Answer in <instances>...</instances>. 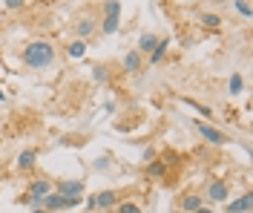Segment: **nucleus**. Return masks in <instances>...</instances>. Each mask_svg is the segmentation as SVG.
<instances>
[{
    "mask_svg": "<svg viewBox=\"0 0 253 213\" xmlns=\"http://www.w3.org/2000/svg\"><path fill=\"white\" fill-rule=\"evenodd\" d=\"M55 58H58V49H55V43L52 41H32L26 43L23 49H20V61L23 66H29L35 72H41V69H49V66L55 64Z\"/></svg>",
    "mask_w": 253,
    "mask_h": 213,
    "instance_id": "nucleus-1",
    "label": "nucleus"
},
{
    "mask_svg": "<svg viewBox=\"0 0 253 213\" xmlns=\"http://www.w3.org/2000/svg\"><path fill=\"white\" fill-rule=\"evenodd\" d=\"M190 127L199 132L207 144H213V147H224V144H230V135H227V132H221L219 127H213L210 121H193Z\"/></svg>",
    "mask_w": 253,
    "mask_h": 213,
    "instance_id": "nucleus-2",
    "label": "nucleus"
},
{
    "mask_svg": "<svg viewBox=\"0 0 253 213\" xmlns=\"http://www.w3.org/2000/svg\"><path fill=\"white\" fill-rule=\"evenodd\" d=\"M98 23H101V17L98 15H84L75 20V29H72V35H75V41H89L95 32H98Z\"/></svg>",
    "mask_w": 253,
    "mask_h": 213,
    "instance_id": "nucleus-3",
    "label": "nucleus"
},
{
    "mask_svg": "<svg viewBox=\"0 0 253 213\" xmlns=\"http://www.w3.org/2000/svg\"><path fill=\"white\" fill-rule=\"evenodd\" d=\"M227 196H230L227 181H224V179H210L202 199H210V205H224V202H227Z\"/></svg>",
    "mask_w": 253,
    "mask_h": 213,
    "instance_id": "nucleus-4",
    "label": "nucleus"
},
{
    "mask_svg": "<svg viewBox=\"0 0 253 213\" xmlns=\"http://www.w3.org/2000/svg\"><path fill=\"white\" fill-rule=\"evenodd\" d=\"M52 190L58 193V196H84V181L81 179H61L52 184Z\"/></svg>",
    "mask_w": 253,
    "mask_h": 213,
    "instance_id": "nucleus-5",
    "label": "nucleus"
},
{
    "mask_svg": "<svg viewBox=\"0 0 253 213\" xmlns=\"http://www.w3.org/2000/svg\"><path fill=\"white\" fill-rule=\"evenodd\" d=\"M52 184H55V181L49 179V176H38V179H29V184H26V196L46 199L49 193H52Z\"/></svg>",
    "mask_w": 253,
    "mask_h": 213,
    "instance_id": "nucleus-6",
    "label": "nucleus"
},
{
    "mask_svg": "<svg viewBox=\"0 0 253 213\" xmlns=\"http://www.w3.org/2000/svg\"><path fill=\"white\" fill-rule=\"evenodd\" d=\"M92 202H95V211H112L121 199H118V190H101V193L92 196Z\"/></svg>",
    "mask_w": 253,
    "mask_h": 213,
    "instance_id": "nucleus-7",
    "label": "nucleus"
},
{
    "mask_svg": "<svg viewBox=\"0 0 253 213\" xmlns=\"http://www.w3.org/2000/svg\"><path fill=\"white\" fill-rule=\"evenodd\" d=\"M202 205H205L202 193H184V196L178 199V211L181 213H196Z\"/></svg>",
    "mask_w": 253,
    "mask_h": 213,
    "instance_id": "nucleus-8",
    "label": "nucleus"
},
{
    "mask_svg": "<svg viewBox=\"0 0 253 213\" xmlns=\"http://www.w3.org/2000/svg\"><path fill=\"white\" fill-rule=\"evenodd\" d=\"M167 170H170V167H167L164 159H153V162L144 164V176H147V179H164Z\"/></svg>",
    "mask_w": 253,
    "mask_h": 213,
    "instance_id": "nucleus-9",
    "label": "nucleus"
},
{
    "mask_svg": "<svg viewBox=\"0 0 253 213\" xmlns=\"http://www.w3.org/2000/svg\"><path fill=\"white\" fill-rule=\"evenodd\" d=\"M251 202H253V193H242L233 202H224V211L227 213H248L251 211Z\"/></svg>",
    "mask_w": 253,
    "mask_h": 213,
    "instance_id": "nucleus-10",
    "label": "nucleus"
},
{
    "mask_svg": "<svg viewBox=\"0 0 253 213\" xmlns=\"http://www.w3.org/2000/svg\"><path fill=\"white\" fill-rule=\"evenodd\" d=\"M35 164H38V150H35V147L23 150V153L17 156V170H23V173H32V170H35Z\"/></svg>",
    "mask_w": 253,
    "mask_h": 213,
    "instance_id": "nucleus-11",
    "label": "nucleus"
},
{
    "mask_svg": "<svg viewBox=\"0 0 253 213\" xmlns=\"http://www.w3.org/2000/svg\"><path fill=\"white\" fill-rule=\"evenodd\" d=\"M43 211L46 213H58V211H66V196H58L55 190L43 199Z\"/></svg>",
    "mask_w": 253,
    "mask_h": 213,
    "instance_id": "nucleus-12",
    "label": "nucleus"
},
{
    "mask_svg": "<svg viewBox=\"0 0 253 213\" xmlns=\"http://www.w3.org/2000/svg\"><path fill=\"white\" fill-rule=\"evenodd\" d=\"M118 26H121V15H107V17H101L98 32L101 35H115L118 32Z\"/></svg>",
    "mask_w": 253,
    "mask_h": 213,
    "instance_id": "nucleus-13",
    "label": "nucleus"
},
{
    "mask_svg": "<svg viewBox=\"0 0 253 213\" xmlns=\"http://www.w3.org/2000/svg\"><path fill=\"white\" fill-rule=\"evenodd\" d=\"M167 49H170V38H164V41H158L156 43V49L150 52V58H147V64H161L164 61V55H167Z\"/></svg>",
    "mask_w": 253,
    "mask_h": 213,
    "instance_id": "nucleus-14",
    "label": "nucleus"
},
{
    "mask_svg": "<svg viewBox=\"0 0 253 213\" xmlns=\"http://www.w3.org/2000/svg\"><path fill=\"white\" fill-rule=\"evenodd\" d=\"M161 41V38H156V35H150V32H144L141 38H138V55H150V52L156 49V43Z\"/></svg>",
    "mask_w": 253,
    "mask_h": 213,
    "instance_id": "nucleus-15",
    "label": "nucleus"
},
{
    "mask_svg": "<svg viewBox=\"0 0 253 213\" xmlns=\"http://www.w3.org/2000/svg\"><path fill=\"white\" fill-rule=\"evenodd\" d=\"M141 69V55L132 49V52H126L124 55V72H138Z\"/></svg>",
    "mask_w": 253,
    "mask_h": 213,
    "instance_id": "nucleus-16",
    "label": "nucleus"
},
{
    "mask_svg": "<svg viewBox=\"0 0 253 213\" xmlns=\"http://www.w3.org/2000/svg\"><path fill=\"white\" fill-rule=\"evenodd\" d=\"M110 75H112V69H110L107 64L92 66V81H95V84H107V81H110Z\"/></svg>",
    "mask_w": 253,
    "mask_h": 213,
    "instance_id": "nucleus-17",
    "label": "nucleus"
},
{
    "mask_svg": "<svg viewBox=\"0 0 253 213\" xmlns=\"http://www.w3.org/2000/svg\"><path fill=\"white\" fill-rule=\"evenodd\" d=\"M199 20H202V26H207V29H219L221 26V17L216 15V12H202Z\"/></svg>",
    "mask_w": 253,
    "mask_h": 213,
    "instance_id": "nucleus-18",
    "label": "nucleus"
},
{
    "mask_svg": "<svg viewBox=\"0 0 253 213\" xmlns=\"http://www.w3.org/2000/svg\"><path fill=\"white\" fill-rule=\"evenodd\" d=\"M184 104H187V107H193L199 115H205L207 121H213V110H210L207 104H199V101H193V98H184Z\"/></svg>",
    "mask_w": 253,
    "mask_h": 213,
    "instance_id": "nucleus-19",
    "label": "nucleus"
},
{
    "mask_svg": "<svg viewBox=\"0 0 253 213\" xmlns=\"http://www.w3.org/2000/svg\"><path fill=\"white\" fill-rule=\"evenodd\" d=\"M107 15H121V3H118V0H107V3H101V15L98 17H107Z\"/></svg>",
    "mask_w": 253,
    "mask_h": 213,
    "instance_id": "nucleus-20",
    "label": "nucleus"
},
{
    "mask_svg": "<svg viewBox=\"0 0 253 213\" xmlns=\"http://www.w3.org/2000/svg\"><path fill=\"white\" fill-rule=\"evenodd\" d=\"M84 52H86V43H84V41H72V43L66 46V55H69V58H84Z\"/></svg>",
    "mask_w": 253,
    "mask_h": 213,
    "instance_id": "nucleus-21",
    "label": "nucleus"
},
{
    "mask_svg": "<svg viewBox=\"0 0 253 213\" xmlns=\"http://www.w3.org/2000/svg\"><path fill=\"white\" fill-rule=\"evenodd\" d=\"M242 89H245V78H242V75H230V81H227V92H230V95H239Z\"/></svg>",
    "mask_w": 253,
    "mask_h": 213,
    "instance_id": "nucleus-22",
    "label": "nucleus"
},
{
    "mask_svg": "<svg viewBox=\"0 0 253 213\" xmlns=\"http://www.w3.org/2000/svg\"><path fill=\"white\" fill-rule=\"evenodd\" d=\"M115 208H118V213H141V205H135V202H118Z\"/></svg>",
    "mask_w": 253,
    "mask_h": 213,
    "instance_id": "nucleus-23",
    "label": "nucleus"
},
{
    "mask_svg": "<svg viewBox=\"0 0 253 213\" xmlns=\"http://www.w3.org/2000/svg\"><path fill=\"white\" fill-rule=\"evenodd\" d=\"M233 9H236L242 17H251L253 15V12H251L253 6H251V3H245V0H236V3H233Z\"/></svg>",
    "mask_w": 253,
    "mask_h": 213,
    "instance_id": "nucleus-24",
    "label": "nucleus"
},
{
    "mask_svg": "<svg viewBox=\"0 0 253 213\" xmlns=\"http://www.w3.org/2000/svg\"><path fill=\"white\" fill-rule=\"evenodd\" d=\"M3 9H9V12H17V9H26V0H6V3H3Z\"/></svg>",
    "mask_w": 253,
    "mask_h": 213,
    "instance_id": "nucleus-25",
    "label": "nucleus"
},
{
    "mask_svg": "<svg viewBox=\"0 0 253 213\" xmlns=\"http://www.w3.org/2000/svg\"><path fill=\"white\" fill-rule=\"evenodd\" d=\"M153 159H156V150L147 147V150H144V162H153Z\"/></svg>",
    "mask_w": 253,
    "mask_h": 213,
    "instance_id": "nucleus-26",
    "label": "nucleus"
},
{
    "mask_svg": "<svg viewBox=\"0 0 253 213\" xmlns=\"http://www.w3.org/2000/svg\"><path fill=\"white\" fill-rule=\"evenodd\" d=\"M196 213H213V211H210L207 205H202V208H199V211H196Z\"/></svg>",
    "mask_w": 253,
    "mask_h": 213,
    "instance_id": "nucleus-27",
    "label": "nucleus"
},
{
    "mask_svg": "<svg viewBox=\"0 0 253 213\" xmlns=\"http://www.w3.org/2000/svg\"><path fill=\"white\" fill-rule=\"evenodd\" d=\"M32 213H46V211H43V208H38V211H32Z\"/></svg>",
    "mask_w": 253,
    "mask_h": 213,
    "instance_id": "nucleus-28",
    "label": "nucleus"
}]
</instances>
